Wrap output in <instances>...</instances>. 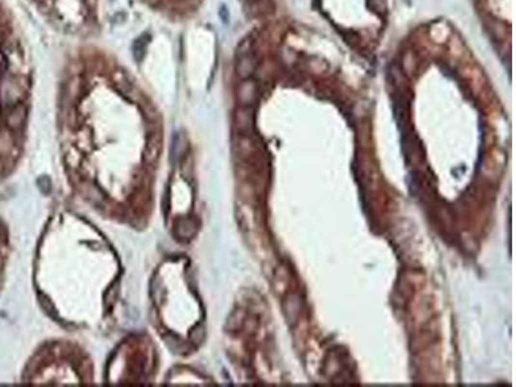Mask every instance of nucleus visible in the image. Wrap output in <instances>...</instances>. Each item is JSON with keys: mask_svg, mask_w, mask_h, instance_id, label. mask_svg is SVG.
<instances>
[{"mask_svg": "<svg viewBox=\"0 0 516 387\" xmlns=\"http://www.w3.org/2000/svg\"><path fill=\"white\" fill-rule=\"evenodd\" d=\"M26 114H28V110L24 105H19L16 106L8 116H7V124L11 129H20L24 125L25 120H26Z\"/></svg>", "mask_w": 516, "mask_h": 387, "instance_id": "f257e3e1", "label": "nucleus"}, {"mask_svg": "<svg viewBox=\"0 0 516 387\" xmlns=\"http://www.w3.org/2000/svg\"><path fill=\"white\" fill-rule=\"evenodd\" d=\"M257 96V87L254 82L247 80L240 86L239 88V100L243 104H252Z\"/></svg>", "mask_w": 516, "mask_h": 387, "instance_id": "f03ea898", "label": "nucleus"}, {"mask_svg": "<svg viewBox=\"0 0 516 387\" xmlns=\"http://www.w3.org/2000/svg\"><path fill=\"white\" fill-rule=\"evenodd\" d=\"M236 70H238V74L241 78H248L254 71L253 60H252L251 57H248V56L243 57L240 61H239Z\"/></svg>", "mask_w": 516, "mask_h": 387, "instance_id": "7ed1b4c3", "label": "nucleus"}, {"mask_svg": "<svg viewBox=\"0 0 516 387\" xmlns=\"http://www.w3.org/2000/svg\"><path fill=\"white\" fill-rule=\"evenodd\" d=\"M150 37L149 35H144V37L138 38L137 40L133 44V55H135V58L137 61H140L141 58L144 57L145 51H146V47L149 44Z\"/></svg>", "mask_w": 516, "mask_h": 387, "instance_id": "20e7f679", "label": "nucleus"}]
</instances>
